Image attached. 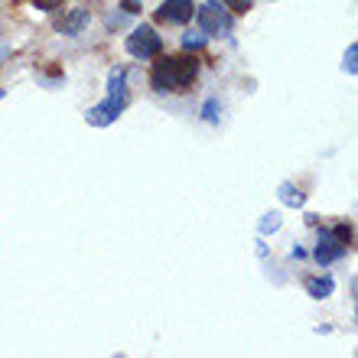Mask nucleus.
I'll list each match as a JSON object with an SVG mask.
<instances>
[{"mask_svg": "<svg viewBox=\"0 0 358 358\" xmlns=\"http://www.w3.org/2000/svg\"><path fill=\"white\" fill-rule=\"evenodd\" d=\"M199 76L196 56H163L150 72V82L157 92H189V85Z\"/></svg>", "mask_w": 358, "mask_h": 358, "instance_id": "nucleus-1", "label": "nucleus"}, {"mask_svg": "<svg viewBox=\"0 0 358 358\" xmlns=\"http://www.w3.org/2000/svg\"><path fill=\"white\" fill-rule=\"evenodd\" d=\"M124 78H127L124 69H114L111 72V78H108V98H104L101 104H94L92 111L85 114V121L92 124V127H108V124H114L117 117H121V111L127 108V88H124Z\"/></svg>", "mask_w": 358, "mask_h": 358, "instance_id": "nucleus-2", "label": "nucleus"}, {"mask_svg": "<svg viewBox=\"0 0 358 358\" xmlns=\"http://www.w3.org/2000/svg\"><path fill=\"white\" fill-rule=\"evenodd\" d=\"M160 49H163V39L157 36L153 27H137L127 36V52L134 59H153V56H160Z\"/></svg>", "mask_w": 358, "mask_h": 358, "instance_id": "nucleus-3", "label": "nucleus"}, {"mask_svg": "<svg viewBox=\"0 0 358 358\" xmlns=\"http://www.w3.org/2000/svg\"><path fill=\"white\" fill-rule=\"evenodd\" d=\"M196 13V3L192 0H163L160 10H157V20L173 27V23H189Z\"/></svg>", "mask_w": 358, "mask_h": 358, "instance_id": "nucleus-4", "label": "nucleus"}, {"mask_svg": "<svg viewBox=\"0 0 358 358\" xmlns=\"http://www.w3.org/2000/svg\"><path fill=\"white\" fill-rule=\"evenodd\" d=\"M192 17L199 20V29H202V33H228V29H231V17H225V13H222V10L218 7H212V3H208V7H202L199 10L196 7V13H192Z\"/></svg>", "mask_w": 358, "mask_h": 358, "instance_id": "nucleus-5", "label": "nucleus"}, {"mask_svg": "<svg viewBox=\"0 0 358 358\" xmlns=\"http://www.w3.org/2000/svg\"><path fill=\"white\" fill-rule=\"evenodd\" d=\"M316 261L320 264H332V261H339V257H345V245H339L336 238H332V231H322L320 235V245H316Z\"/></svg>", "mask_w": 358, "mask_h": 358, "instance_id": "nucleus-6", "label": "nucleus"}, {"mask_svg": "<svg viewBox=\"0 0 358 358\" xmlns=\"http://www.w3.org/2000/svg\"><path fill=\"white\" fill-rule=\"evenodd\" d=\"M88 20H92V17H88V10H82V7L69 10L62 20H56V29H59V33H66V36H76V33H82V29L88 27Z\"/></svg>", "mask_w": 358, "mask_h": 358, "instance_id": "nucleus-7", "label": "nucleus"}, {"mask_svg": "<svg viewBox=\"0 0 358 358\" xmlns=\"http://www.w3.org/2000/svg\"><path fill=\"white\" fill-rule=\"evenodd\" d=\"M332 277H316V280H310L306 283V290H310V296L313 300H326V296H332Z\"/></svg>", "mask_w": 358, "mask_h": 358, "instance_id": "nucleus-8", "label": "nucleus"}, {"mask_svg": "<svg viewBox=\"0 0 358 358\" xmlns=\"http://www.w3.org/2000/svg\"><path fill=\"white\" fill-rule=\"evenodd\" d=\"M280 202L283 206H290V208H296V206H303V192L293 182H283L280 186Z\"/></svg>", "mask_w": 358, "mask_h": 358, "instance_id": "nucleus-9", "label": "nucleus"}, {"mask_svg": "<svg viewBox=\"0 0 358 358\" xmlns=\"http://www.w3.org/2000/svg\"><path fill=\"white\" fill-rule=\"evenodd\" d=\"M206 33H202V29H189L186 36H182V46L186 49H199V46H206Z\"/></svg>", "mask_w": 358, "mask_h": 358, "instance_id": "nucleus-10", "label": "nucleus"}, {"mask_svg": "<svg viewBox=\"0 0 358 358\" xmlns=\"http://www.w3.org/2000/svg\"><path fill=\"white\" fill-rule=\"evenodd\" d=\"M355 59H358V46H355V43H352V46H349V52H345V62H342V69H345L349 76H355V69H358V62H355Z\"/></svg>", "mask_w": 358, "mask_h": 358, "instance_id": "nucleus-11", "label": "nucleus"}, {"mask_svg": "<svg viewBox=\"0 0 358 358\" xmlns=\"http://www.w3.org/2000/svg\"><path fill=\"white\" fill-rule=\"evenodd\" d=\"M332 238H336L339 245H352V225H336Z\"/></svg>", "mask_w": 358, "mask_h": 358, "instance_id": "nucleus-12", "label": "nucleus"}, {"mask_svg": "<svg viewBox=\"0 0 358 358\" xmlns=\"http://www.w3.org/2000/svg\"><path fill=\"white\" fill-rule=\"evenodd\" d=\"M228 10H235V13H248L251 10V0H222Z\"/></svg>", "mask_w": 358, "mask_h": 358, "instance_id": "nucleus-13", "label": "nucleus"}, {"mask_svg": "<svg viewBox=\"0 0 358 358\" xmlns=\"http://www.w3.org/2000/svg\"><path fill=\"white\" fill-rule=\"evenodd\" d=\"M277 228H280V218H277V215H264V222H261V231L267 235V231H277Z\"/></svg>", "mask_w": 358, "mask_h": 358, "instance_id": "nucleus-14", "label": "nucleus"}, {"mask_svg": "<svg viewBox=\"0 0 358 358\" xmlns=\"http://www.w3.org/2000/svg\"><path fill=\"white\" fill-rule=\"evenodd\" d=\"M66 3V0H33V7L36 10H59Z\"/></svg>", "mask_w": 358, "mask_h": 358, "instance_id": "nucleus-15", "label": "nucleus"}, {"mask_svg": "<svg viewBox=\"0 0 358 358\" xmlns=\"http://www.w3.org/2000/svg\"><path fill=\"white\" fill-rule=\"evenodd\" d=\"M206 121H218V101L215 98H208L206 101Z\"/></svg>", "mask_w": 358, "mask_h": 358, "instance_id": "nucleus-16", "label": "nucleus"}, {"mask_svg": "<svg viewBox=\"0 0 358 358\" xmlns=\"http://www.w3.org/2000/svg\"><path fill=\"white\" fill-rule=\"evenodd\" d=\"M124 13H141V0H121Z\"/></svg>", "mask_w": 358, "mask_h": 358, "instance_id": "nucleus-17", "label": "nucleus"}, {"mask_svg": "<svg viewBox=\"0 0 358 358\" xmlns=\"http://www.w3.org/2000/svg\"><path fill=\"white\" fill-rule=\"evenodd\" d=\"M208 3H212V7H222V0H208Z\"/></svg>", "mask_w": 358, "mask_h": 358, "instance_id": "nucleus-18", "label": "nucleus"}, {"mask_svg": "<svg viewBox=\"0 0 358 358\" xmlns=\"http://www.w3.org/2000/svg\"><path fill=\"white\" fill-rule=\"evenodd\" d=\"M0 98H3V92H0Z\"/></svg>", "mask_w": 358, "mask_h": 358, "instance_id": "nucleus-19", "label": "nucleus"}]
</instances>
